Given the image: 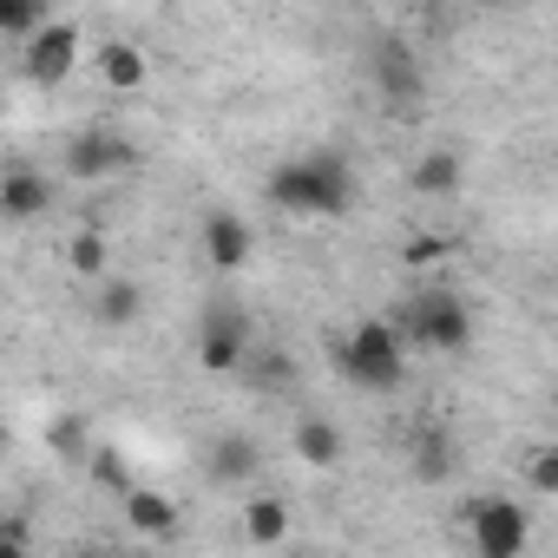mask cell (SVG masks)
<instances>
[{
    "label": "cell",
    "instance_id": "obj_4",
    "mask_svg": "<svg viewBox=\"0 0 558 558\" xmlns=\"http://www.w3.org/2000/svg\"><path fill=\"white\" fill-rule=\"evenodd\" d=\"M466 538H473L480 558H512V551H525L532 519H525L519 499H506V493H480V499L466 506Z\"/></svg>",
    "mask_w": 558,
    "mask_h": 558
},
{
    "label": "cell",
    "instance_id": "obj_3",
    "mask_svg": "<svg viewBox=\"0 0 558 558\" xmlns=\"http://www.w3.org/2000/svg\"><path fill=\"white\" fill-rule=\"evenodd\" d=\"M395 329L408 336V349H427V355H460L473 342V310L460 303V290H421L401 303Z\"/></svg>",
    "mask_w": 558,
    "mask_h": 558
},
{
    "label": "cell",
    "instance_id": "obj_23",
    "mask_svg": "<svg viewBox=\"0 0 558 558\" xmlns=\"http://www.w3.org/2000/svg\"><path fill=\"white\" fill-rule=\"evenodd\" d=\"M86 473H93L99 486H112V493H132V473H125V453H119V447H93Z\"/></svg>",
    "mask_w": 558,
    "mask_h": 558
},
{
    "label": "cell",
    "instance_id": "obj_11",
    "mask_svg": "<svg viewBox=\"0 0 558 558\" xmlns=\"http://www.w3.org/2000/svg\"><path fill=\"white\" fill-rule=\"evenodd\" d=\"M125 525L145 532V538H171L178 532V499L171 493H151V486H132L125 493Z\"/></svg>",
    "mask_w": 558,
    "mask_h": 558
},
{
    "label": "cell",
    "instance_id": "obj_8",
    "mask_svg": "<svg viewBox=\"0 0 558 558\" xmlns=\"http://www.w3.org/2000/svg\"><path fill=\"white\" fill-rule=\"evenodd\" d=\"M125 165H132V145L112 138V132H73V138H66V178H73V184H106V178L125 171Z\"/></svg>",
    "mask_w": 558,
    "mask_h": 558
},
{
    "label": "cell",
    "instance_id": "obj_16",
    "mask_svg": "<svg viewBox=\"0 0 558 558\" xmlns=\"http://www.w3.org/2000/svg\"><path fill=\"white\" fill-rule=\"evenodd\" d=\"M243 538H250V545H283V538H290V506L269 499V493L250 499V506H243Z\"/></svg>",
    "mask_w": 558,
    "mask_h": 558
},
{
    "label": "cell",
    "instance_id": "obj_17",
    "mask_svg": "<svg viewBox=\"0 0 558 558\" xmlns=\"http://www.w3.org/2000/svg\"><path fill=\"white\" fill-rule=\"evenodd\" d=\"M263 466V453H256V440H243V434H223L217 447H210V480H250Z\"/></svg>",
    "mask_w": 558,
    "mask_h": 558
},
{
    "label": "cell",
    "instance_id": "obj_15",
    "mask_svg": "<svg viewBox=\"0 0 558 558\" xmlns=\"http://www.w3.org/2000/svg\"><path fill=\"white\" fill-rule=\"evenodd\" d=\"M145 53L138 47H125V40H112V47H99V86H112V93H138L145 86Z\"/></svg>",
    "mask_w": 558,
    "mask_h": 558
},
{
    "label": "cell",
    "instance_id": "obj_18",
    "mask_svg": "<svg viewBox=\"0 0 558 558\" xmlns=\"http://www.w3.org/2000/svg\"><path fill=\"white\" fill-rule=\"evenodd\" d=\"M66 263H73V276H86V283H99V276L112 269V243H106V230L99 223H86L73 243H66Z\"/></svg>",
    "mask_w": 558,
    "mask_h": 558
},
{
    "label": "cell",
    "instance_id": "obj_1",
    "mask_svg": "<svg viewBox=\"0 0 558 558\" xmlns=\"http://www.w3.org/2000/svg\"><path fill=\"white\" fill-rule=\"evenodd\" d=\"M269 204L290 210V217H342L355 204V171L342 151H303L290 165L269 171Z\"/></svg>",
    "mask_w": 558,
    "mask_h": 558
},
{
    "label": "cell",
    "instance_id": "obj_14",
    "mask_svg": "<svg viewBox=\"0 0 558 558\" xmlns=\"http://www.w3.org/2000/svg\"><path fill=\"white\" fill-rule=\"evenodd\" d=\"M296 460L303 466H336L342 460V427L323 421V414H303L296 421Z\"/></svg>",
    "mask_w": 558,
    "mask_h": 558
},
{
    "label": "cell",
    "instance_id": "obj_25",
    "mask_svg": "<svg viewBox=\"0 0 558 558\" xmlns=\"http://www.w3.org/2000/svg\"><path fill=\"white\" fill-rule=\"evenodd\" d=\"M447 250H453V243H447L440 230H414V236L401 243V263H408V269H427V263H440Z\"/></svg>",
    "mask_w": 558,
    "mask_h": 558
},
{
    "label": "cell",
    "instance_id": "obj_2",
    "mask_svg": "<svg viewBox=\"0 0 558 558\" xmlns=\"http://www.w3.org/2000/svg\"><path fill=\"white\" fill-rule=\"evenodd\" d=\"M336 362L355 388L368 395H395L408 381V336L388 323V316H362L342 342H336Z\"/></svg>",
    "mask_w": 558,
    "mask_h": 558
},
{
    "label": "cell",
    "instance_id": "obj_19",
    "mask_svg": "<svg viewBox=\"0 0 558 558\" xmlns=\"http://www.w3.org/2000/svg\"><path fill=\"white\" fill-rule=\"evenodd\" d=\"M47 447H53V453H60V460H73V466H86V460H93V447H99V440H93V427H86V421H80V414H60V421H53V427H47Z\"/></svg>",
    "mask_w": 558,
    "mask_h": 558
},
{
    "label": "cell",
    "instance_id": "obj_20",
    "mask_svg": "<svg viewBox=\"0 0 558 558\" xmlns=\"http://www.w3.org/2000/svg\"><path fill=\"white\" fill-rule=\"evenodd\" d=\"M40 27H47V0H0V34L34 40Z\"/></svg>",
    "mask_w": 558,
    "mask_h": 558
},
{
    "label": "cell",
    "instance_id": "obj_5",
    "mask_svg": "<svg viewBox=\"0 0 558 558\" xmlns=\"http://www.w3.org/2000/svg\"><path fill=\"white\" fill-rule=\"evenodd\" d=\"M197 362L210 375H230V368L250 362V316L236 303H223V296L204 303V316H197Z\"/></svg>",
    "mask_w": 558,
    "mask_h": 558
},
{
    "label": "cell",
    "instance_id": "obj_26",
    "mask_svg": "<svg viewBox=\"0 0 558 558\" xmlns=\"http://www.w3.org/2000/svg\"><path fill=\"white\" fill-rule=\"evenodd\" d=\"M473 8H506V0H473Z\"/></svg>",
    "mask_w": 558,
    "mask_h": 558
},
{
    "label": "cell",
    "instance_id": "obj_13",
    "mask_svg": "<svg viewBox=\"0 0 558 558\" xmlns=\"http://www.w3.org/2000/svg\"><path fill=\"white\" fill-rule=\"evenodd\" d=\"M460 178H466L460 151H421V158H414V171H408V184H414L421 197H453V191H460Z\"/></svg>",
    "mask_w": 558,
    "mask_h": 558
},
{
    "label": "cell",
    "instance_id": "obj_7",
    "mask_svg": "<svg viewBox=\"0 0 558 558\" xmlns=\"http://www.w3.org/2000/svg\"><path fill=\"white\" fill-rule=\"evenodd\" d=\"M27 80L34 86H66L73 80V66H80V27L73 21H47L34 40H27Z\"/></svg>",
    "mask_w": 558,
    "mask_h": 558
},
{
    "label": "cell",
    "instance_id": "obj_9",
    "mask_svg": "<svg viewBox=\"0 0 558 558\" xmlns=\"http://www.w3.org/2000/svg\"><path fill=\"white\" fill-rule=\"evenodd\" d=\"M250 223L236 217V210H210L204 217V256H210V269H243L250 263Z\"/></svg>",
    "mask_w": 558,
    "mask_h": 558
},
{
    "label": "cell",
    "instance_id": "obj_12",
    "mask_svg": "<svg viewBox=\"0 0 558 558\" xmlns=\"http://www.w3.org/2000/svg\"><path fill=\"white\" fill-rule=\"evenodd\" d=\"M138 316V283H132V276H99V283H93V323H106V329H125Z\"/></svg>",
    "mask_w": 558,
    "mask_h": 558
},
{
    "label": "cell",
    "instance_id": "obj_22",
    "mask_svg": "<svg viewBox=\"0 0 558 558\" xmlns=\"http://www.w3.org/2000/svg\"><path fill=\"white\" fill-rule=\"evenodd\" d=\"M519 473H525V493L558 499V447H532V453L519 460Z\"/></svg>",
    "mask_w": 558,
    "mask_h": 558
},
{
    "label": "cell",
    "instance_id": "obj_6",
    "mask_svg": "<svg viewBox=\"0 0 558 558\" xmlns=\"http://www.w3.org/2000/svg\"><path fill=\"white\" fill-rule=\"evenodd\" d=\"M368 86L388 99V106H421V53L401 40V34H375L368 40Z\"/></svg>",
    "mask_w": 558,
    "mask_h": 558
},
{
    "label": "cell",
    "instance_id": "obj_24",
    "mask_svg": "<svg viewBox=\"0 0 558 558\" xmlns=\"http://www.w3.org/2000/svg\"><path fill=\"white\" fill-rule=\"evenodd\" d=\"M290 381H296V362H290L283 349H263V355H256V388H269V395H283Z\"/></svg>",
    "mask_w": 558,
    "mask_h": 558
},
{
    "label": "cell",
    "instance_id": "obj_10",
    "mask_svg": "<svg viewBox=\"0 0 558 558\" xmlns=\"http://www.w3.org/2000/svg\"><path fill=\"white\" fill-rule=\"evenodd\" d=\"M0 210H8L14 223H34L40 210H53V178H40V171L14 165L8 178H0Z\"/></svg>",
    "mask_w": 558,
    "mask_h": 558
},
{
    "label": "cell",
    "instance_id": "obj_21",
    "mask_svg": "<svg viewBox=\"0 0 558 558\" xmlns=\"http://www.w3.org/2000/svg\"><path fill=\"white\" fill-rule=\"evenodd\" d=\"M447 466H453V453H447V434L421 427V434H414V473H421V480H447Z\"/></svg>",
    "mask_w": 558,
    "mask_h": 558
}]
</instances>
